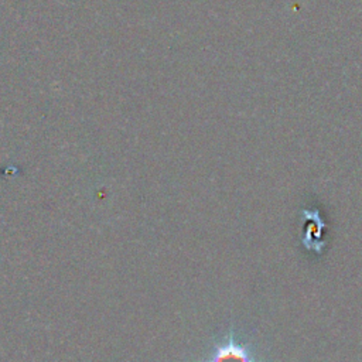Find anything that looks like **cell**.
I'll return each instance as SVG.
<instances>
[{"label":"cell","mask_w":362,"mask_h":362,"mask_svg":"<svg viewBox=\"0 0 362 362\" xmlns=\"http://www.w3.org/2000/svg\"><path fill=\"white\" fill-rule=\"evenodd\" d=\"M204 362H257L255 352L247 344L236 339L235 332L230 331L223 341L218 342L209 356Z\"/></svg>","instance_id":"cell-1"}]
</instances>
